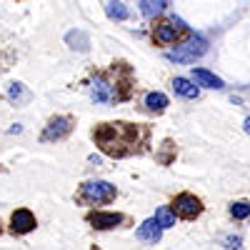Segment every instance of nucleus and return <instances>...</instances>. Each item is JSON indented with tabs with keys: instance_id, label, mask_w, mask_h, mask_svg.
<instances>
[{
	"instance_id": "obj_1",
	"label": "nucleus",
	"mask_w": 250,
	"mask_h": 250,
	"mask_svg": "<svg viewBox=\"0 0 250 250\" xmlns=\"http://www.w3.org/2000/svg\"><path fill=\"white\" fill-rule=\"evenodd\" d=\"M93 135L100 145V150L113 158H123L133 153L138 145V130L128 123H103Z\"/></svg>"
},
{
	"instance_id": "obj_2",
	"label": "nucleus",
	"mask_w": 250,
	"mask_h": 250,
	"mask_svg": "<svg viewBox=\"0 0 250 250\" xmlns=\"http://www.w3.org/2000/svg\"><path fill=\"white\" fill-rule=\"evenodd\" d=\"M115 198V185H110L108 180H88L83 183L78 200L85 205H100V203H110Z\"/></svg>"
},
{
	"instance_id": "obj_3",
	"label": "nucleus",
	"mask_w": 250,
	"mask_h": 250,
	"mask_svg": "<svg viewBox=\"0 0 250 250\" xmlns=\"http://www.w3.org/2000/svg\"><path fill=\"white\" fill-rule=\"evenodd\" d=\"M205 50H208V45H205L203 38H190L185 45H180L173 53H168V60H173V62H195Z\"/></svg>"
},
{
	"instance_id": "obj_4",
	"label": "nucleus",
	"mask_w": 250,
	"mask_h": 250,
	"mask_svg": "<svg viewBox=\"0 0 250 250\" xmlns=\"http://www.w3.org/2000/svg\"><path fill=\"white\" fill-rule=\"evenodd\" d=\"M73 130V118L68 115H55L48 125H45V130H43V140L50 143V140H62L65 135H70Z\"/></svg>"
},
{
	"instance_id": "obj_5",
	"label": "nucleus",
	"mask_w": 250,
	"mask_h": 250,
	"mask_svg": "<svg viewBox=\"0 0 250 250\" xmlns=\"http://www.w3.org/2000/svg\"><path fill=\"white\" fill-rule=\"evenodd\" d=\"M175 213L180 215V218H198L200 213H203V203L195 198V195H190V193H180L178 198H175Z\"/></svg>"
},
{
	"instance_id": "obj_6",
	"label": "nucleus",
	"mask_w": 250,
	"mask_h": 250,
	"mask_svg": "<svg viewBox=\"0 0 250 250\" xmlns=\"http://www.w3.org/2000/svg\"><path fill=\"white\" fill-rule=\"evenodd\" d=\"M90 95L95 103H113L118 100V93H115V85L105 78V75H98L93 80V88H90Z\"/></svg>"
},
{
	"instance_id": "obj_7",
	"label": "nucleus",
	"mask_w": 250,
	"mask_h": 250,
	"mask_svg": "<svg viewBox=\"0 0 250 250\" xmlns=\"http://www.w3.org/2000/svg\"><path fill=\"white\" fill-rule=\"evenodd\" d=\"M35 225H38L35 215L28 210V208H20V210H15L13 218H10V230L18 233V235H25V233L35 230Z\"/></svg>"
},
{
	"instance_id": "obj_8",
	"label": "nucleus",
	"mask_w": 250,
	"mask_h": 250,
	"mask_svg": "<svg viewBox=\"0 0 250 250\" xmlns=\"http://www.w3.org/2000/svg\"><path fill=\"white\" fill-rule=\"evenodd\" d=\"M88 223L93 225V228H98V230H108V228H115V225H120L123 223V215L120 213H90L88 215Z\"/></svg>"
},
{
	"instance_id": "obj_9",
	"label": "nucleus",
	"mask_w": 250,
	"mask_h": 250,
	"mask_svg": "<svg viewBox=\"0 0 250 250\" xmlns=\"http://www.w3.org/2000/svg\"><path fill=\"white\" fill-rule=\"evenodd\" d=\"M193 80L198 83V85H203V88H213V90L225 88V83H223L215 73L205 70V68H195V70H193Z\"/></svg>"
},
{
	"instance_id": "obj_10",
	"label": "nucleus",
	"mask_w": 250,
	"mask_h": 250,
	"mask_svg": "<svg viewBox=\"0 0 250 250\" xmlns=\"http://www.w3.org/2000/svg\"><path fill=\"white\" fill-rule=\"evenodd\" d=\"M175 38H178V28H175V20H168V23H160L155 28V40L160 45H170L175 43Z\"/></svg>"
},
{
	"instance_id": "obj_11",
	"label": "nucleus",
	"mask_w": 250,
	"mask_h": 250,
	"mask_svg": "<svg viewBox=\"0 0 250 250\" xmlns=\"http://www.w3.org/2000/svg\"><path fill=\"white\" fill-rule=\"evenodd\" d=\"M160 233H163V228L155 223V218L145 220V223L138 228V238L145 240V243H158V240H160Z\"/></svg>"
},
{
	"instance_id": "obj_12",
	"label": "nucleus",
	"mask_w": 250,
	"mask_h": 250,
	"mask_svg": "<svg viewBox=\"0 0 250 250\" xmlns=\"http://www.w3.org/2000/svg\"><path fill=\"white\" fill-rule=\"evenodd\" d=\"M173 90H175L178 95H183V98H198V95H200V88L193 85L188 78H175V80H173Z\"/></svg>"
},
{
	"instance_id": "obj_13",
	"label": "nucleus",
	"mask_w": 250,
	"mask_h": 250,
	"mask_svg": "<svg viewBox=\"0 0 250 250\" xmlns=\"http://www.w3.org/2000/svg\"><path fill=\"white\" fill-rule=\"evenodd\" d=\"M165 5H168V0H140V13L145 18H155L165 10Z\"/></svg>"
},
{
	"instance_id": "obj_14",
	"label": "nucleus",
	"mask_w": 250,
	"mask_h": 250,
	"mask_svg": "<svg viewBox=\"0 0 250 250\" xmlns=\"http://www.w3.org/2000/svg\"><path fill=\"white\" fill-rule=\"evenodd\" d=\"M145 108L153 110V113H163L165 108H168V95H163V93H148V95H145Z\"/></svg>"
},
{
	"instance_id": "obj_15",
	"label": "nucleus",
	"mask_w": 250,
	"mask_h": 250,
	"mask_svg": "<svg viewBox=\"0 0 250 250\" xmlns=\"http://www.w3.org/2000/svg\"><path fill=\"white\" fill-rule=\"evenodd\" d=\"M105 13L113 20H125V18H128V8H125L120 0H110V3H105Z\"/></svg>"
},
{
	"instance_id": "obj_16",
	"label": "nucleus",
	"mask_w": 250,
	"mask_h": 250,
	"mask_svg": "<svg viewBox=\"0 0 250 250\" xmlns=\"http://www.w3.org/2000/svg\"><path fill=\"white\" fill-rule=\"evenodd\" d=\"M65 40H68V45H70V48L88 50V35L83 33V30H73V33H68V35H65Z\"/></svg>"
},
{
	"instance_id": "obj_17",
	"label": "nucleus",
	"mask_w": 250,
	"mask_h": 250,
	"mask_svg": "<svg viewBox=\"0 0 250 250\" xmlns=\"http://www.w3.org/2000/svg\"><path fill=\"white\" fill-rule=\"evenodd\" d=\"M155 223L160 228H173L175 225V213L170 210V208H158L155 210Z\"/></svg>"
},
{
	"instance_id": "obj_18",
	"label": "nucleus",
	"mask_w": 250,
	"mask_h": 250,
	"mask_svg": "<svg viewBox=\"0 0 250 250\" xmlns=\"http://www.w3.org/2000/svg\"><path fill=\"white\" fill-rule=\"evenodd\" d=\"M230 215H233L235 220H245V218L250 215V203H245V200L233 203V205H230Z\"/></svg>"
},
{
	"instance_id": "obj_19",
	"label": "nucleus",
	"mask_w": 250,
	"mask_h": 250,
	"mask_svg": "<svg viewBox=\"0 0 250 250\" xmlns=\"http://www.w3.org/2000/svg\"><path fill=\"white\" fill-rule=\"evenodd\" d=\"M8 98L10 100H20L23 98V85H20V83H13V85L8 88Z\"/></svg>"
},
{
	"instance_id": "obj_20",
	"label": "nucleus",
	"mask_w": 250,
	"mask_h": 250,
	"mask_svg": "<svg viewBox=\"0 0 250 250\" xmlns=\"http://www.w3.org/2000/svg\"><path fill=\"white\" fill-rule=\"evenodd\" d=\"M228 248H233V250H240V238H228Z\"/></svg>"
},
{
	"instance_id": "obj_21",
	"label": "nucleus",
	"mask_w": 250,
	"mask_h": 250,
	"mask_svg": "<svg viewBox=\"0 0 250 250\" xmlns=\"http://www.w3.org/2000/svg\"><path fill=\"white\" fill-rule=\"evenodd\" d=\"M245 133L250 135V118H245Z\"/></svg>"
}]
</instances>
